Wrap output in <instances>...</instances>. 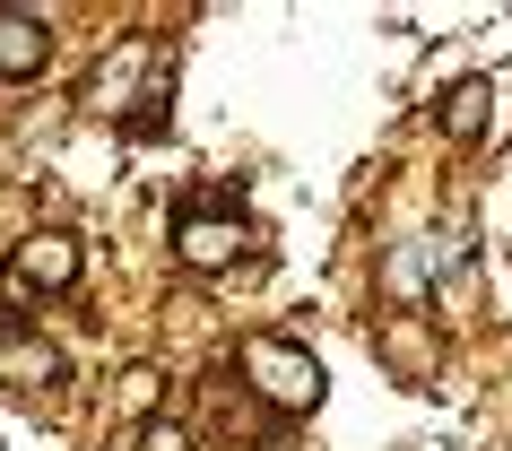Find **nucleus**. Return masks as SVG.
Returning <instances> with one entry per match:
<instances>
[{
	"instance_id": "obj_8",
	"label": "nucleus",
	"mask_w": 512,
	"mask_h": 451,
	"mask_svg": "<svg viewBox=\"0 0 512 451\" xmlns=\"http://www.w3.org/2000/svg\"><path fill=\"white\" fill-rule=\"evenodd\" d=\"M426 278H434V243L382 252V295H391V304H426Z\"/></svg>"
},
{
	"instance_id": "obj_7",
	"label": "nucleus",
	"mask_w": 512,
	"mask_h": 451,
	"mask_svg": "<svg viewBox=\"0 0 512 451\" xmlns=\"http://www.w3.org/2000/svg\"><path fill=\"white\" fill-rule=\"evenodd\" d=\"M44 53H53L44 18H27V9H0V79H35V70H44Z\"/></svg>"
},
{
	"instance_id": "obj_10",
	"label": "nucleus",
	"mask_w": 512,
	"mask_h": 451,
	"mask_svg": "<svg viewBox=\"0 0 512 451\" xmlns=\"http://www.w3.org/2000/svg\"><path fill=\"white\" fill-rule=\"evenodd\" d=\"M148 399H157V373L139 365V373H131V382H122V408H148Z\"/></svg>"
},
{
	"instance_id": "obj_2",
	"label": "nucleus",
	"mask_w": 512,
	"mask_h": 451,
	"mask_svg": "<svg viewBox=\"0 0 512 451\" xmlns=\"http://www.w3.org/2000/svg\"><path fill=\"white\" fill-rule=\"evenodd\" d=\"M79 287V235L70 226H44V235H27L18 252H9V295L27 304V295H70Z\"/></svg>"
},
{
	"instance_id": "obj_4",
	"label": "nucleus",
	"mask_w": 512,
	"mask_h": 451,
	"mask_svg": "<svg viewBox=\"0 0 512 451\" xmlns=\"http://www.w3.org/2000/svg\"><path fill=\"white\" fill-rule=\"evenodd\" d=\"M243 252V217L235 209H183L174 217V261L183 269H226Z\"/></svg>"
},
{
	"instance_id": "obj_5",
	"label": "nucleus",
	"mask_w": 512,
	"mask_h": 451,
	"mask_svg": "<svg viewBox=\"0 0 512 451\" xmlns=\"http://www.w3.org/2000/svg\"><path fill=\"white\" fill-rule=\"evenodd\" d=\"M53 382H61V347L0 321V391H53Z\"/></svg>"
},
{
	"instance_id": "obj_9",
	"label": "nucleus",
	"mask_w": 512,
	"mask_h": 451,
	"mask_svg": "<svg viewBox=\"0 0 512 451\" xmlns=\"http://www.w3.org/2000/svg\"><path fill=\"white\" fill-rule=\"evenodd\" d=\"M131 451H191V443H183V425H139Z\"/></svg>"
},
{
	"instance_id": "obj_6",
	"label": "nucleus",
	"mask_w": 512,
	"mask_h": 451,
	"mask_svg": "<svg viewBox=\"0 0 512 451\" xmlns=\"http://www.w3.org/2000/svg\"><path fill=\"white\" fill-rule=\"evenodd\" d=\"M486 113H495V79H452V96L434 105V122H443L452 148H478V139H486Z\"/></svg>"
},
{
	"instance_id": "obj_3",
	"label": "nucleus",
	"mask_w": 512,
	"mask_h": 451,
	"mask_svg": "<svg viewBox=\"0 0 512 451\" xmlns=\"http://www.w3.org/2000/svg\"><path fill=\"white\" fill-rule=\"evenodd\" d=\"M148 70H157V53H148V35H122V44H113V53L96 61V79H87V105L105 113V122H122L139 87H157Z\"/></svg>"
},
{
	"instance_id": "obj_1",
	"label": "nucleus",
	"mask_w": 512,
	"mask_h": 451,
	"mask_svg": "<svg viewBox=\"0 0 512 451\" xmlns=\"http://www.w3.org/2000/svg\"><path fill=\"white\" fill-rule=\"evenodd\" d=\"M235 373H243V391L261 399V408H278V417H313L322 408V365L296 339H243Z\"/></svg>"
}]
</instances>
